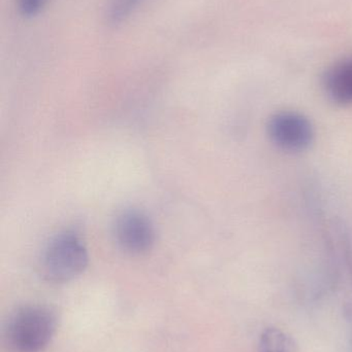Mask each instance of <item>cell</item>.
Masks as SVG:
<instances>
[{
  "label": "cell",
  "instance_id": "ba28073f",
  "mask_svg": "<svg viewBox=\"0 0 352 352\" xmlns=\"http://www.w3.org/2000/svg\"><path fill=\"white\" fill-rule=\"evenodd\" d=\"M48 0H18L19 12L23 16L32 18L45 8Z\"/></svg>",
  "mask_w": 352,
  "mask_h": 352
},
{
  "label": "cell",
  "instance_id": "8992f818",
  "mask_svg": "<svg viewBox=\"0 0 352 352\" xmlns=\"http://www.w3.org/2000/svg\"><path fill=\"white\" fill-rule=\"evenodd\" d=\"M258 352H299L295 340L278 328H267L260 336Z\"/></svg>",
  "mask_w": 352,
  "mask_h": 352
},
{
  "label": "cell",
  "instance_id": "5b68a950",
  "mask_svg": "<svg viewBox=\"0 0 352 352\" xmlns=\"http://www.w3.org/2000/svg\"><path fill=\"white\" fill-rule=\"evenodd\" d=\"M324 91L336 104L352 105V57L333 64L322 78Z\"/></svg>",
  "mask_w": 352,
  "mask_h": 352
},
{
  "label": "cell",
  "instance_id": "7a4b0ae2",
  "mask_svg": "<svg viewBox=\"0 0 352 352\" xmlns=\"http://www.w3.org/2000/svg\"><path fill=\"white\" fill-rule=\"evenodd\" d=\"M89 263L88 250L74 233L60 234L43 252L41 272L52 283H65L80 276Z\"/></svg>",
  "mask_w": 352,
  "mask_h": 352
},
{
  "label": "cell",
  "instance_id": "277c9868",
  "mask_svg": "<svg viewBox=\"0 0 352 352\" xmlns=\"http://www.w3.org/2000/svg\"><path fill=\"white\" fill-rule=\"evenodd\" d=\"M115 235L120 248L134 256L146 254L154 245V226L145 213L138 210H127L119 215Z\"/></svg>",
  "mask_w": 352,
  "mask_h": 352
},
{
  "label": "cell",
  "instance_id": "52a82bcc",
  "mask_svg": "<svg viewBox=\"0 0 352 352\" xmlns=\"http://www.w3.org/2000/svg\"><path fill=\"white\" fill-rule=\"evenodd\" d=\"M143 0H110L107 6V19L109 24L118 26L125 22Z\"/></svg>",
  "mask_w": 352,
  "mask_h": 352
},
{
  "label": "cell",
  "instance_id": "3957f363",
  "mask_svg": "<svg viewBox=\"0 0 352 352\" xmlns=\"http://www.w3.org/2000/svg\"><path fill=\"white\" fill-rule=\"evenodd\" d=\"M271 142L287 153H301L307 150L313 140L311 122L296 111H280L270 118L267 126Z\"/></svg>",
  "mask_w": 352,
  "mask_h": 352
},
{
  "label": "cell",
  "instance_id": "6da1fadb",
  "mask_svg": "<svg viewBox=\"0 0 352 352\" xmlns=\"http://www.w3.org/2000/svg\"><path fill=\"white\" fill-rule=\"evenodd\" d=\"M57 324V316L48 306H22L8 320L4 344L8 352L43 351L51 343Z\"/></svg>",
  "mask_w": 352,
  "mask_h": 352
}]
</instances>
